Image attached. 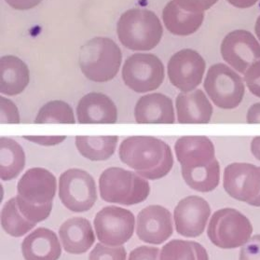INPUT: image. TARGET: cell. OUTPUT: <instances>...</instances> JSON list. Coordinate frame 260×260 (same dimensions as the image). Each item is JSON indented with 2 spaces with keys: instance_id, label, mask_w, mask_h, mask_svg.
<instances>
[{
  "instance_id": "obj_1",
  "label": "cell",
  "mask_w": 260,
  "mask_h": 260,
  "mask_svg": "<svg viewBox=\"0 0 260 260\" xmlns=\"http://www.w3.org/2000/svg\"><path fill=\"white\" fill-rule=\"evenodd\" d=\"M120 160L147 179H158L169 173L174 156L167 143L152 136H131L121 142Z\"/></svg>"
},
{
  "instance_id": "obj_2",
  "label": "cell",
  "mask_w": 260,
  "mask_h": 260,
  "mask_svg": "<svg viewBox=\"0 0 260 260\" xmlns=\"http://www.w3.org/2000/svg\"><path fill=\"white\" fill-rule=\"evenodd\" d=\"M117 34L127 49L150 51L160 42L164 28L154 12L147 9H132L119 18Z\"/></svg>"
},
{
  "instance_id": "obj_3",
  "label": "cell",
  "mask_w": 260,
  "mask_h": 260,
  "mask_svg": "<svg viewBox=\"0 0 260 260\" xmlns=\"http://www.w3.org/2000/svg\"><path fill=\"white\" fill-rule=\"evenodd\" d=\"M122 53L117 43L108 38L97 37L80 48L79 63L85 77L94 82H108L117 76Z\"/></svg>"
},
{
  "instance_id": "obj_4",
  "label": "cell",
  "mask_w": 260,
  "mask_h": 260,
  "mask_svg": "<svg viewBox=\"0 0 260 260\" xmlns=\"http://www.w3.org/2000/svg\"><path fill=\"white\" fill-rule=\"evenodd\" d=\"M99 187L105 202L127 206L144 202L150 190L144 177L119 167L105 170L99 178Z\"/></svg>"
},
{
  "instance_id": "obj_5",
  "label": "cell",
  "mask_w": 260,
  "mask_h": 260,
  "mask_svg": "<svg viewBox=\"0 0 260 260\" xmlns=\"http://www.w3.org/2000/svg\"><path fill=\"white\" fill-rule=\"evenodd\" d=\"M204 90L217 108L228 110L239 107L245 93L243 79L224 63H215L209 68Z\"/></svg>"
},
{
  "instance_id": "obj_6",
  "label": "cell",
  "mask_w": 260,
  "mask_h": 260,
  "mask_svg": "<svg viewBox=\"0 0 260 260\" xmlns=\"http://www.w3.org/2000/svg\"><path fill=\"white\" fill-rule=\"evenodd\" d=\"M59 198L68 210L83 213L93 207L97 200L95 181L84 170L72 168L59 178Z\"/></svg>"
},
{
  "instance_id": "obj_7",
  "label": "cell",
  "mask_w": 260,
  "mask_h": 260,
  "mask_svg": "<svg viewBox=\"0 0 260 260\" xmlns=\"http://www.w3.org/2000/svg\"><path fill=\"white\" fill-rule=\"evenodd\" d=\"M121 76L126 86L137 93L155 91L164 82V63L151 53H136L125 61Z\"/></svg>"
},
{
  "instance_id": "obj_8",
  "label": "cell",
  "mask_w": 260,
  "mask_h": 260,
  "mask_svg": "<svg viewBox=\"0 0 260 260\" xmlns=\"http://www.w3.org/2000/svg\"><path fill=\"white\" fill-rule=\"evenodd\" d=\"M93 225L101 243L108 246H120L133 236L136 219L129 210L108 206L97 213Z\"/></svg>"
},
{
  "instance_id": "obj_9",
  "label": "cell",
  "mask_w": 260,
  "mask_h": 260,
  "mask_svg": "<svg viewBox=\"0 0 260 260\" xmlns=\"http://www.w3.org/2000/svg\"><path fill=\"white\" fill-rule=\"evenodd\" d=\"M206 63L201 54L191 49L177 51L168 62L171 83L182 92H190L201 84Z\"/></svg>"
},
{
  "instance_id": "obj_10",
  "label": "cell",
  "mask_w": 260,
  "mask_h": 260,
  "mask_svg": "<svg viewBox=\"0 0 260 260\" xmlns=\"http://www.w3.org/2000/svg\"><path fill=\"white\" fill-rule=\"evenodd\" d=\"M221 55L239 73L260 60V44L253 35L245 30H235L226 35L220 47Z\"/></svg>"
},
{
  "instance_id": "obj_11",
  "label": "cell",
  "mask_w": 260,
  "mask_h": 260,
  "mask_svg": "<svg viewBox=\"0 0 260 260\" xmlns=\"http://www.w3.org/2000/svg\"><path fill=\"white\" fill-rule=\"evenodd\" d=\"M18 196L35 205L52 204L56 193V178L44 168H31L17 185Z\"/></svg>"
},
{
  "instance_id": "obj_12",
  "label": "cell",
  "mask_w": 260,
  "mask_h": 260,
  "mask_svg": "<svg viewBox=\"0 0 260 260\" xmlns=\"http://www.w3.org/2000/svg\"><path fill=\"white\" fill-rule=\"evenodd\" d=\"M224 187L232 197L240 201L254 200L260 190V167L253 164H230L224 174Z\"/></svg>"
},
{
  "instance_id": "obj_13",
  "label": "cell",
  "mask_w": 260,
  "mask_h": 260,
  "mask_svg": "<svg viewBox=\"0 0 260 260\" xmlns=\"http://www.w3.org/2000/svg\"><path fill=\"white\" fill-rule=\"evenodd\" d=\"M210 215L204 199L190 196L182 200L175 210L176 231L187 237H196L204 232Z\"/></svg>"
},
{
  "instance_id": "obj_14",
  "label": "cell",
  "mask_w": 260,
  "mask_h": 260,
  "mask_svg": "<svg viewBox=\"0 0 260 260\" xmlns=\"http://www.w3.org/2000/svg\"><path fill=\"white\" fill-rule=\"evenodd\" d=\"M173 232L169 211L158 205H150L142 210L137 216L136 233L142 241L161 243Z\"/></svg>"
},
{
  "instance_id": "obj_15",
  "label": "cell",
  "mask_w": 260,
  "mask_h": 260,
  "mask_svg": "<svg viewBox=\"0 0 260 260\" xmlns=\"http://www.w3.org/2000/svg\"><path fill=\"white\" fill-rule=\"evenodd\" d=\"M77 117L81 124H114L118 120V109L108 95L90 92L79 100Z\"/></svg>"
},
{
  "instance_id": "obj_16",
  "label": "cell",
  "mask_w": 260,
  "mask_h": 260,
  "mask_svg": "<svg viewBox=\"0 0 260 260\" xmlns=\"http://www.w3.org/2000/svg\"><path fill=\"white\" fill-rule=\"evenodd\" d=\"M135 118L141 124H173L176 121L173 101L159 92L146 94L136 103Z\"/></svg>"
},
{
  "instance_id": "obj_17",
  "label": "cell",
  "mask_w": 260,
  "mask_h": 260,
  "mask_svg": "<svg viewBox=\"0 0 260 260\" xmlns=\"http://www.w3.org/2000/svg\"><path fill=\"white\" fill-rule=\"evenodd\" d=\"M176 158L182 168H196L215 159V146L206 136H183L175 145Z\"/></svg>"
},
{
  "instance_id": "obj_18",
  "label": "cell",
  "mask_w": 260,
  "mask_h": 260,
  "mask_svg": "<svg viewBox=\"0 0 260 260\" xmlns=\"http://www.w3.org/2000/svg\"><path fill=\"white\" fill-rule=\"evenodd\" d=\"M177 120L181 124L209 123L214 108L202 90L179 93L176 100Z\"/></svg>"
},
{
  "instance_id": "obj_19",
  "label": "cell",
  "mask_w": 260,
  "mask_h": 260,
  "mask_svg": "<svg viewBox=\"0 0 260 260\" xmlns=\"http://www.w3.org/2000/svg\"><path fill=\"white\" fill-rule=\"evenodd\" d=\"M59 236L62 247L69 254H83L95 241L91 223L84 217H72L63 222L59 229Z\"/></svg>"
},
{
  "instance_id": "obj_20",
  "label": "cell",
  "mask_w": 260,
  "mask_h": 260,
  "mask_svg": "<svg viewBox=\"0 0 260 260\" xmlns=\"http://www.w3.org/2000/svg\"><path fill=\"white\" fill-rule=\"evenodd\" d=\"M22 252L25 260H58L62 248L54 232L39 228L23 240Z\"/></svg>"
},
{
  "instance_id": "obj_21",
  "label": "cell",
  "mask_w": 260,
  "mask_h": 260,
  "mask_svg": "<svg viewBox=\"0 0 260 260\" xmlns=\"http://www.w3.org/2000/svg\"><path fill=\"white\" fill-rule=\"evenodd\" d=\"M29 69L18 57L6 55L0 60V91L9 96L22 93L29 83Z\"/></svg>"
},
{
  "instance_id": "obj_22",
  "label": "cell",
  "mask_w": 260,
  "mask_h": 260,
  "mask_svg": "<svg viewBox=\"0 0 260 260\" xmlns=\"http://www.w3.org/2000/svg\"><path fill=\"white\" fill-rule=\"evenodd\" d=\"M162 19L170 33L185 37L198 31L204 23V13L186 12L178 7L175 0H172L164 8Z\"/></svg>"
},
{
  "instance_id": "obj_23",
  "label": "cell",
  "mask_w": 260,
  "mask_h": 260,
  "mask_svg": "<svg viewBox=\"0 0 260 260\" xmlns=\"http://www.w3.org/2000/svg\"><path fill=\"white\" fill-rule=\"evenodd\" d=\"M119 136H76L75 144L81 156L92 161H103L116 151Z\"/></svg>"
},
{
  "instance_id": "obj_24",
  "label": "cell",
  "mask_w": 260,
  "mask_h": 260,
  "mask_svg": "<svg viewBox=\"0 0 260 260\" xmlns=\"http://www.w3.org/2000/svg\"><path fill=\"white\" fill-rule=\"evenodd\" d=\"M0 177L3 181L16 178L25 166V153L20 144L9 137L0 138Z\"/></svg>"
},
{
  "instance_id": "obj_25",
  "label": "cell",
  "mask_w": 260,
  "mask_h": 260,
  "mask_svg": "<svg viewBox=\"0 0 260 260\" xmlns=\"http://www.w3.org/2000/svg\"><path fill=\"white\" fill-rule=\"evenodd\" d=\"M182 175L187 185L201 192H208L219 181L220 166L215 158L211 164L196 168H182Z\"/></svg>"
},
{
  "instance_id": "obj_26",
  "label": "cell",
  "mask_w": 260,
  "mask_h": 260,
  "mask_svg": "<svg viewBox=\"0 0 260 260\" xmlns=\"http://www.w3.org/2000/svg\"><path fill=\"white\" fill-rule=\"evenodd\" d=\"M36 225L22 215L18 208L16 197L9 200L1 211V226L11 236L22 237Z\"/></svg>"
},
{
  "instance_id": "obj_27",
  "label": "cell",
  "mask_w": 260,
  "mask_h": 260,
  "mask_svg": "<svg viewBox=\"0 0 260 260\" xmlns=\"http://www.w3.org/2000/svg\"><path fill=\"white\" fill-rule=\"evenodd\" d=\"M35 123H64L74 124L76 119L74 116L73 109L68 103L61 100H55L47 103L40 108Z\"/></svg>"
},
{
  "instance_id": "obj_28",
  "label": "cell",
  "mask_w": 260,
  "mask_h": 260,
  "mask_svg": "<svg viewBox=\"0 0 260 260\" xmlns=\"http://www.w3.org/2000/svg\"><path fill=\"white\" fill-rule=\"evenodd\" d=\"M18 208L22 215L33 223H40L41 221L45 220L51 215L52 209V204H46V205H35L25 202L20 196H16Z\"/></svg>"
},
{
  "instance_id": "obj_29",
  "label": "cell",
  "mask_w": 260,
  "mask_h": 260,
  "mask_svg": "<svg viewBox=\"0 0 260 260\" xmlns=\"http://www.w3.org/2000/svg\"><path fill=\"white\" fill-rule=\"evenodd\" d=\"M126 250L123 246H106L98 243L89 255V260H125Z\"/></svg>"
},
{
  "instance_id": "obj_30",
  "label": "cell",
  "mask_w": 260,
  "mask_h": 260,
  "mask_svg": "<svg viewBox=\"0 0 260 260\" xmlns=\"http://www.w3.org/2000/svg\"><path fill=\"white\" fill-rule=\"evenodd\" d=\"M1 104V123L2 124H18L20 123V113L14 103L5 97H0Z\"/></svg>"
},
{
  "instance_id": "obj_31",
  "label": "cell",
  "mask_w": 260,
  "mask_h": 260,
  "mask_svg": "<svg viewBox=\"0 0 260 260\" xmlns=\"http://www.w3.org/2000/svg\"><path fill=\"white\" fill-rule=\"evenodd\" d=\"M244 81L254 96L260 98V60L253 63L244 74Z\"/></svg>"
},
{
  "instance_id": "obj_32",
  "label": "cell",
  "mask_w": 260,
  "mask_h": 260,
  "mask_svg": "<svg viewBox=\"0 0 260 260\" xmlns=\"http://www.w3.org/2000/svg\"><path fill=\"white\" fill-rule=\"evenodd\" d=\"M218 0H175L182 10L188 12L200 13L209 10Z\"/></svg>"
},
{
  "instance_id": "obj_33",
  "label": "cell",
  "mask_w": 260,
  "mask_h": 260,
  "mask_svg": "<svg viewBox=\"0 0 260 260\" xmlns=\"http://www.w3.org/2000/svg\"><path fill=\"white\" fill-rule=\"evenodd\" d=\"M23 138L27 141L33 142L44 147H52L61 144L67 139V136H23Z\"/></svg>"
},
{
  "instance_id": "obj_34",
  "label": "cell",
  "mask_w": 260,
  "mask_h": 260,
  "mask_svg": "<svg viewBox=\"0 0 260 260\" xmlns=\"http://www.w3.org/2000/svg\"><path fill=\"white\" fill-rule=\"evenodd\" d=\"M158 249L142 246L131 253L129 260H157Z\"/></svg>"
},
{
  "instance_id": "obj_35",
  "label": "cell",
  "mask_w": 260,
  "mask_h": 260,
  "mask_svg": "<svg viewBox=\"0 0 260 260\" xmlns=\"http://www.w3.org/2000/svg\"><path fill=\"white\" fill-rule=\"evenodd\" d=\"M42 0H6L10 6L18 11L31 10L40 4Z\"/></svg>"
},
{
  "instance_id": "obj_36",
  "label": "cell",
  "mask_w": 260,
  "mask_h": 260,
  "mask_svg": "<svg viewBox=\"0 0 260 260\" xmlns=\"http://www.w3.org/2000/svg\"><path fill=\"white\" fill-rule=\"evenodd\" d=\"M246 122L250 124H260V103L251 106L246 114Z\"/></svg>"
},
{
  "instance_id": "obj_37",
  "label": "cell",
  "mask_w": 260,
  "mask_h": 260,
  "mask_svg": "<svg viewBox=\"0 0 260 260\" xmlns=\"http://www.w3.org/2000/svg\"><path fill=\"white\" fill-rule=\"evenodd\" d=\"M250 149L254 158L260 160V136H256L252 139Z\"/></svg>"
},
{
  "instance_id": "obj_38",
  "label": "cell",
  "mask_w": 260,
  "mask_h": 260,
  "mask_svg": "<svg viewBox=\"0 0 260 260\" xmlns=\"http://www.w3.org/2000/svg\"><path fill=\"white\" fill-rule=\"evenodd\" d=\"M254 32H255L256 37L258 38V40L260 41V16L257 18L256 23H255V25H254Z\"/></svg>"
},
{
  "instance_id": "obj_39",
  "label": "cell",
  "mask_w": 260,
  "mask_h": 260,
  "mask_svg": "<svg viewBox=\"0 0 260 260\" xmlns=\"http://www.w3.org/2000/svg\"><path fill=\"white\" fill-rule=\"evenodd\" d=\"M250 204L254 205V206H260V194L257 197H255Z\"/></svg>"
}]
</instances>
